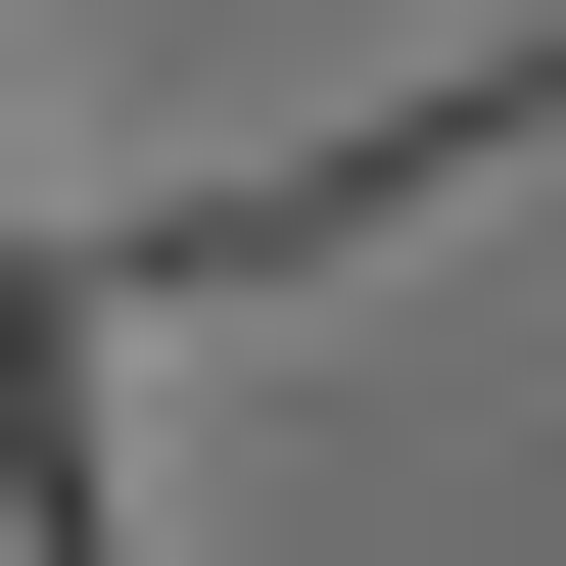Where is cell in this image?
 Masks as SVG:
<instances>
[{
  "label": "cell",
  "mask_w": 566,
  "mask_h": 566,
  "mask_svg": "<svg viewBox=\"0 0 566 566\" xmlns=\"http://www.w3.org/2000/svg\"><path fill=\"white\" fill-rule=\"evenodd\" d=\"M520 95H566V0L472 48V95H378V142H283V189H189L142 283H331V237H424V189H520Z\"/></svg>",
  "instance_id": "6da1fadb"
}]
</instances>
